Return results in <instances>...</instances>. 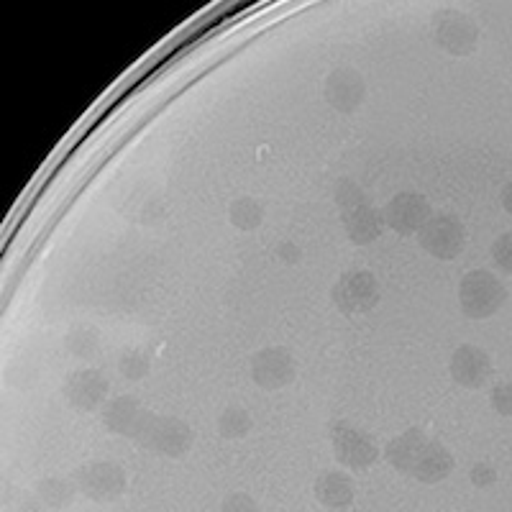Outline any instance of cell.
Instances as JSON below:
<instances>
[{
  "instance_id": "obj_24",
  "label": "cell",
  "mask_w": 512,
  "mask_h": 512,
  "mask_svg": "<svg viewBox=\"0 0 512 512\" xmlns=\"http://www.w3.org/2000/svg\"><path fill=\"white\" fill-rule=\"evenodd\" d=\"M489 400H492V408H495L502 418H510L512 415V384L497 382L495 390H492V395H489Z\"/></svg>"
},
{
  "instance_id": "obj_18",
  "label": "cell",
  "mask_w": 512,
  "mask_h": 512,
  "mask_svg": "<svg viewBox=\"0 0 512 512\" xmlns=\"http://www.w3.org/2000/svg\"><path fill=\"white\" fill-rule=\"evenodd\" d=\"M228 221H231L233 228H239V231H254L264 221V205L256 198H249V195L236 198L228 205Z\"/></svg>"
},
{
  "instance_id": "obj_1",
  "label": "cell",
  "mask_w": 512,
  "mask_h": 512,
  "mask_svg": "<svg viewBox=\"0 0 512 512\" xmlns=\"http://www.w3.org/2000/svg\"><path fill=\"white\" fill-rule=\"evenodd\" d=\"M126 441L152 451V454L167 456V459H180L190 451L195 433L190 425L180 418H169V415H157L152 410H141L136 418L134 428L128 433Z\"/></svg>"
},
{
  "instance_id": "obj_10",
  "label": "cell",
  "mask_w": 512,
  "mask_h": 512,
  "mask_svg": "<svg viewBox=\"0 0 512 512\" xmlns=\"http://www.w3.org/2000/svg\"><path fill=\"white\" fill-rule=\"evenodd\" d=\"M431 216V203L420 192H400L382 208L384 226H390L400 236L418 233Z\"/></svg>"
},
{
  "instance_id": "obj_3",
  "label": "cell",
  "mask_w": 512,
  "mask_h": 512,
  "mask_svg": "<svg viewBox=\"0 0 512 512\" xmlns=\"http://www.w3.org/2000/svg\"><path fill=\"white\" fill-rule=\"evenodd\" d=\"M328 433H331L333 454H336L338 464L361 472V469H369V466L379 461L377 443L361 428H354V425L344 423V420H336V423H331Z\"/></svg>"
},
{
  "instance_id": "obj_27",
  "label": "cell",
  "mask_w": 512,
  "mask_h": 512,
  "mask_svg": "<svg viewBox=\"0 0 512 512\" xmlns=\"http://www.w3.org/2000/svg\"><path fill=\"white\" fill-rule=\"evenodd\" d=\"M223 510H256V502L249 495H228L223 500Z\"/></svg>"
},
{
  "instance_id": "obj_13",
  "label": "cell",
  "mask_w": 512,
  "mask_h": 512,
  "mask_svg": "<svg viewBox=\"0 0 512 512\" xmlns=\"http://www.w3.org/2000/svg\"><path fill=\"white\" fill-rule=\"evenodd\" d=\"M454 464H456L454 454H451V451H448L443 443H436L428 438L425 448L420 451L418 461H415L410 477L420 484H438V482H443V479L451 477V472H454Z\"/></svg>"
},
{
  "instance_id": "obj_16",
  "label": "cell",
  "mask_w": 512,
  "mask_h": 512,
  "mask_svg": "<svg viewBox=\"0 0 512 512\" xmlns=\"http://www.w3.org/2000/svg\"><path fill=\"white\" fill-rule=\"evenodd\" d=\"M344 228L349 233V239L356 246H369L382 236L384 218L372 203L361 205V208L346 210L344 213Z\"/></svg>"
},
{
  "instance_id": "obj_7",
  "label": "cell",
  "mask_w": 512,
  "mask_h": 512,
  "mask_svg": "<svg viewBox=\"0 0 512 512\" xmlns=\"http://www.w3.org/2000/svg\"><path fill=\"white\" fill-rule=\"evenodd\" d=\"M433 36L443 52L454 54V57H469L477 49L479 26L464 13L443 11L433 18Z\"/></svg>"
},
{
  "instance_id": "obj_26",
  "label": "cell",
  "mask_w": 512,
  "mask_h": 512,
  "mask_svg": "<svg viewBox=\"0 0 512 512\" xmlns=\"http://www.w3.org/2000/svg\"><path fill=\"white\" fill-rule=\"evenodd\" d=\"M469 479H472V484L474 487H479V489H484V487H492V484L497 482V469L495 466H489V464H477L472 469V472H469Z\"/></svg>"
},
{
  "instance_id": "obj_9",
  "label": "cell",
  "mask_w": 512,
  "mask_h": 512,
  "mask_svg": "<svg viewBox=\"0 0 512 512\" xmlns=\"http://www.w3.org/2000/svg\"><path fill=\"white\" fill-rule=\"evenodd\" d=\"M62 395L67 405L80 413H93L108 400V379L98 369H80L64 379Z\"/></svg>"
},
{
  "instance_id": "obj_20",
  "label": "cell",
  "mask_w": 512,
  "mask_h": 512,
  "mask_svg": "<svg viewBox=\"0 0 512 512\" xmlns=\"http://www.w3.org/2000/svg\"><path fill=\"white\" fill-rule=\"evenodd\" d=\"M333 200H336V205L341 208V213L361 208V205H369V195L364 192V187L356 185L349 177H341V180L336 182V187H333Z\"/></svg>"
},
{
  "instance_id": "obj_2",
  "label": "cell",
  "mask_w": 512,
  "mask_h": 512,
  "mask_svg": "<svg viewBox=\"0 0 512 512\" xmlns=\"http://www.w3.org/2000/svg\"><path fill=\"white\" fill-rule=\"evenodd\" d=\"M505 285L487 269H472L461 277L459 305L461 313L472 320H487L505 305Z\"/></svg>"
},
{
  "instance_id": "obj_19",
  "label": "cell",
  "mask_w": 512,
  "mask_h": 512,
  "mask_svg": "<svg viewBox=\"0 0 512 512\" xmlns=\"http://www.w3.org/2000/svg\"><path fill=\"white\" fill-rule=\"evenodd\" d=\"M251 431V415L239 405H228L218 418V433L228 441H241Z\"/></svg>"
},
{
  "instance_id": "obj_22",
  "label": "cell",
  "mask_w": 512,
  "mask_h": 512,
  "mask_svg": "<svg viewBox=\"0 0 512 512\" xmlns=\"http://www.w3.org/2000/svg\"><path fill=\"white\" fill-rule=\"evenodd\" d=\"M67 349L75 356H90L95 349H98V333L90 331V328H75V331L67 336Z\"/></svg>"
},
{
  "instance_id": "obj_15",
  "label": "cell",
  "mask_w": 512,
  "mask_h": 512,
  "mask_svg": "<svg viewBox=\"0 0 512 512\" xmlns=\"http://www.w3.org/2000/svg\"><path fill=\"white\" fill-rule=\"evenodd\" d=\"M313 492L315 500L323 507H328V510H346V507H351V502H354L356 497L354 479L344 472L320 474Z\"/></svg>"
},
{
  "instance_id": "obj_17",
  "label": "cell",
  "mask_w": 512,
  "mask_h": 512,
  "mask_svg": "<svg viewBox=\"0 0 512 512\" xmlns=\"http://www.w3.org/2000/svg\"><path fill=\"white\" fill-rule=\"evenodd\" d=\"M141 405L134 400V397H116V400H108L103 405V425L116 436L128 438L131 428H134L136 418L141 413Z\"/></svg>"
},
{
  "instance_id": "obj_14",
  "label": "cell",
  "mask_w": 512,
  "mask_h": 512,
  "mask_svg": "<svg viewBox=\"0 0 512 512\" xmlns=\"http://www.w3.org/2000/svg\"><path fill=\"white\" fill-rule=\"evenodd\" d=\"M425 443H428L425 431H420V428H408L402 436L392 438V441L387 443V448H384V459L390 461V466L395 472L408 474L410 477V472H413L415 461H418Z\"/></svg>"
},
{
  "instance_id": "obj_6",
  "label": "cell",
  "mask_w": 512,
  "mask_h": 512,
  "mask_svg": "<svg viewBox=\"0 0 512 512\" xmlns=\"http://www.w3.org/2000/svg\"><path fill=\"white\" fill-rule=\"evenodd\" d=\"M72 484L90 500H113L126 489V472L111 461H93L77 466L72 472Z\"/></svg>"
},
{
  "instance_id": "obj_5",
  "label": "cell",
  "mask_w": 512,
  "mask_h": 512,
  "mask_svg": "<svg viewBox=\"0 0 512 512\" xmlns=\"http://www.w3.org/2000/svg\"><path fill=\"white\" fill-rule=\"evenodd\" d=\"M333 305L344 315L369 313L379 303V282L367 269H356L338 277L331 290Z\"/></svg>"
},
{
  "instance_id": "obj_4",
  "label": "cell",
  "mask_w": 512,
  "mask_h": 512,
  "mask_svg": "<svg viewBox=\"0 0 512 512\" xmlns=\"http://www.w3.org/2000/svg\"><path fill=\"white\" fill-rule=\"evenodd\" d=\"M420 249L441 262H454L466 249V228L454 216H431L418 231Z\"/></svg>"
},
{
  "instance_id": "obj_12",
  "label": "cell",
  "mask_w": 512,
  "mask_h": 512,
  "mask_svg": "<svg viewBox=\"0 0 512 512\" xmlns=\"http://www.w3.org/2000/svg\"><path fill=\"white\" fill-rule=\"evenodd\" d=\"M448 372L459 387L466 390H482L492 377V359L484 349L474 344H461L451 356Z\"/></svg>"
},
{
  "instance_id": "obj_8",
  "label": "cell",
  "mask_w": 512,
  "mask_h": 512,
  "mask_svg": "<svg viewBox=\"0 0 512 512\" xmlns=\"http://www.w3.org/2000/svg\"><path fill=\"white\" fill-rule=\"evenodd\" d=\"M295 359L287 349L282 346H267V349L256 351L251 356V379H254L256 387L262 390L277 392L285 390L287 384L295 382Z\"/></svg>"
},
{
  "instance_id": "obj_25",
  "label": "cell",
  "mask_w": 512,
  "mask_h": 512,
  "mask_svg": "<svg viewBox=\"0 0 512 512\" xmlns=\"http://www.w3.org/2000/svg\"><path fill=\"white\" fill-rule=\"evenodd\" d=\"M39 495L41 500L47 502H64L70 497V487H67V482H59V479H44L39 484Z\"/></svg>"
},
{
  "instance_id": "obj_11",
  "label": "cell",
  "mask_w": 512,
  "mask_h": 512,
  "mask_svg": "<svg viewBox=\"0 0 512 512\" xmlns=\"http://www.w3.org/2000/svg\"><path fill=\"white\" fill-rule=\"evenodd\" d=\"M323 93H326V100L333 111L351 116L367 100V82L354 67H338V70L328 72L326 82H323Z\"/></svg>"
},
{
  "instance_id": "obj_23",
  "label": "cell",
  "mask_w": 512,
  "mask_h": 512,
  "mask_svg": "<svg viewBox=\"0 0 512 512\" xmlns=\"http://www.w3.org/2000/svg\"><path fill=\"white\" fill-rule=\"evenodd\" d=\"M492 262L497 264V269H502V274H510V269H512V239H510V233H502L500 239L492 244Z\"/></svg>"
},
{
  "instance_id": "obj_21",
  "label": "cell",
  "mask_w": 512,
  "mask_h": 512,
  "mask_svg": "<svg viewBox=\"0 0 512 512\" xmlns=\"http://www.w3.org/2000/svg\"><path fill=\"white\" fill-rule=\"evenodd\" d=\"M118 369H121V374L128 379V382H139V379H144L146 374H149V359H146L144 351L139 349L126 351L121 364H118Z\"/></svg>"
},
{
  "instance_id": "obj_28",
  "label": "cell",
  "mask_w": 512,
  "mask_h": 512,
  "mask_svg": "<svg viewBox=\"0 0 512 512\" xmlns=\"http://www.w3.org/2000/svg\"><path fill=\"white\" fill-rule=\"evenodd\" d=\"M277 256H280L282 262L297 264V262H300V249H297L292 241H282V244L277 246Z\"/></svg>"
}]
</instances>
